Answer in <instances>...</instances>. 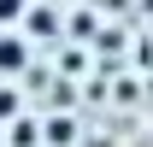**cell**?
Listing matches in <instances>:
<instances>
[{
	"instance_id": "6da1fadb",
	"label": "cell",
	"mask_w": 153,
	"mask_h": 147,
	"mask_svg": "<svg viewBox=\"0 0 153 147\" xmlns=\"http://www.w3.org/2000/svg\"><path fill=\"white\" fill-rule=\"evenodd\" d=\"M24 71H30V36L0 30V76H24Z\"/></svg>"
},
{
	"instance_id": "3957f363",
	"label": "cell",
	"mask_w": 153,
	"mask_h": 147,
	"mask_svg": "<svg viewBox=\"0 0 153 147\" xmlns=\"http://www.w3.org/2000/svg\"><path fill=\"white\" fill-rule=\"evenodd\" d=\"M18 112H24V94L12 88V76H0V124H12Z\"/></svg>"
},
{
	"instance_id": "7a4b0ae2",
	"label": "cell",
	"mask_w": 153,
	"mask_h": 147,
	"mask_svg": "<svg viewBox=\"0 0 153 147\" xmlns=\"http://www.w3.org/2000/svg\"><path fill=\"white\" fill-rule=\"evenodd\" d=\"M41 129H47V135H36V141H47V147H71L76 141V118H59V112H53Z\"/></svg>"
},
{
	"instance_id": "277c9868",
	"label": "cell",
	"mask_w": 153,
	"mask_h": 147,
	"mask_svg": "<svg viewBox=\"0 0 153 147\" xmlns=\"http://www.w3.org/2000/svg\"><path fill=\"white\" fill-rule=\"evenodd\" d=\"M24 6H30V0H0V30H18Z\"/></svg>"
}]
</instances>
